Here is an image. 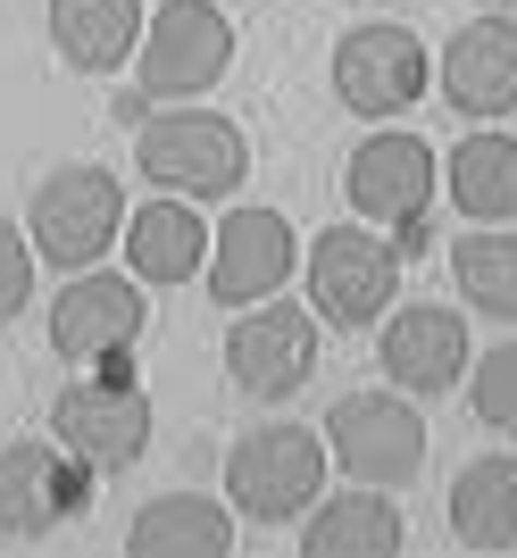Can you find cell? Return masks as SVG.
<instances>
[{
	"instance_id": "obj_1",
	"label": "cell",
	"mask_w": 517,
	"mask_h": 558,
	"mask_svg": "<svg viewBox=\"0 0 517 558\" xmlns=\"http://www.w3.org/2000/svg\"><path fill=\"white\" fill-rule=\"evenodd\" d=\"M134 167L159 192H176V201H226L251 175V142L217 109H159L134 134Z\"/></svg>"
},
{
	"instance_id": "obj_2",
	"label": "cell",
	"mask_w": 517,
	"mask_h": 558,
	"mask_svg": "<svg viewBox=\"0 0 517 558\" xmlns=\"http://www.w3.org/2000/svg\"><path fill=\"white\" fill-rule=\"evenodd\" d=\"M326 434H309L292 417L251 425L235 450H226V492L235 509L258 517V525H284V517H309V500L326 492Z\"/></svg>"
},
{
	"instance_id": "obj_3",
	"label": "cell",
	"mask_w": 517,
	"mask_h": 558,
	"mask_svg": "<svg viewBox=\"0 0 517 558\" xmlns=\"http://www.w3.org/2000/svg\"><path fill=\"white\" fill-rule=\"evenodd\" d=\"M125 233V184L109 167H50L34 209H25V242L43 267H93L109 258V242Z\"/></svg>"
},
{
	"instance_id": "obj_4",
	"label": "cell",
	"mask_w": 517,
	"mask_h": 558,
	"mask_svg": "<svg viewBox=\"0 0 517 558\" xmlns=\"http://www.w3.org/2000/svg\"><path fill=\"white\" fill-rule=\"evenodd\" d=\"M326 459L351 484L400 492L425 475V417L409 392H342L326 409Z\"/></svg>"
},
{
	"instance_id": "obj_5",
	"label": "cell",
	"mask_w": 517,
	"mask_h": 558,
	"mask_svg": "<svg viewBox=\"0 0 517 558\" xmlns=\"http://www.w3.org/2000/svg\"><path fill=\"white\" fill-rule=\"evenodd\" d=\"M235 68V25L217 0H159L134 43V84L142 100H201Z\"/></svg>"
},
{
	"instance_id": "obj_6",
	"label": "cell",
	"mask_w": 517,
	"mask_h": 558,
	"mask_svg": "<svg viewBox=\"0 0 517 558\" xmlns=\"http://www.w3.org/2000/svg\"><path fill=\"white\" fill-rule=\"evenodd\" d=\"M301 267H309V308L326 326H376L400 292V242H384L376 226H326Z\"/></svg>"
},
{
	"instance_id": "obj_7",
	"label": "cell",
	"mask_w": 517,
	"mask_h": 558,
	"mask_svg": "<svg viewBox=\"0 0 517 558\" xmlns=\"http://www.w3.org/2000/svg\"><path fill=\"white\" fill-rule=\"evenodd\" d=\"M50 434L93 475H125L151 450V392L134 375H118V359H109V375H84V384H68L50 400Z\"/></svg>"
},
{
	"instance_id": "obj_8",
	"label": "cell",
	"mask_w": 517,
	"mask_h": 558,
	"mask_svg": "<svg viewBox=\"0 0 517 558\" xmlns=\"http://www.w3.org/2000/svg\"><path fill=\"white\" fill-rule=\"evenodd\" d=\"M93 500V466L59 434L50 442H0V542H50Z\"/></svg>"
},
{
	"instance_id": "obj_9",
	"label": "cell",
	"mask_w": 517,
	"mask_h": 558,
	"mask_svg": "<svg viewBox=\"0 0 517 558\" xmlns=\"http://www.w3.org/2000/svg\"><path fill=\"white\" fill-rule=\"evenodd\" d=\"M425 84H434V59H425V43L409 34V25H351L342 43H334V100L351 117H400L418 109Z\"/></svg>"
},
{
	"instance_id": "obj_10",
	"label": "cell",
	"mask_w": 517,
	"mask_h": 558,
	"mask_svg": "<svg viewBox=\"0 0 517 558\" xmlns=\"http://www.w3.org/2000/svg\"><path fill=\"white\" fill-rule=\"evenodd\" d=\"M226 375H235L251 400H292L317 375V308H292V301H251L226 326Z\"/></svg>"
},
{
	"instance_id": "obj_11",
	"label": "cell",
	"mask_w": 517,
	"mask_h": 558,
	"mask_svg": "<svg viewBox=\"0 0 517 558\" xmlns=\"http://www.w3.org/2000/svg\"><path fill=\"white\" fill-rule=\"evenodd\" d=\"M434 150H425V134H400V125H384V134H368L351 150V167H342V192H351V209L368 217V226H393L400 242H418L425 233V201H434Z\"/></svg>"
},
{
	"instance_id": "obj_12",
	"label": "cell",
	"mask_w": 517,
	"mask_h": 558,
	"mask_svg": "<svg viewBox=\"0 0 517 558\" xmlns=\"http://www.w3.org/2000/svg\"><path fill=\"white\" fill-rule=\"evenodd\" d=\"M151 308H142V283L134 276H100V267H75L68 292L50 301V350L68 367H109L142 342Z\"/></svg>"
},
{
	"instance_id": "obj_13",
	"label": "cell",
	"mask_w": 517,
	"mask_h": 558,
	"mask_svg": "<svg viewBox=\"0 0 517 558\" xmlns=\"http://www.w3.org/2000/svg\"><path fill=\"white\" fill-rule=\"evenodd\" d=\"M292 267H301V242H292L284 209H235L226 226L209 233V267H201V283H209L217 308H251V301H267V292H284Z\"/></svg>"
},
{
	"instance_id": "obj_14",
	"label": "cell",
	"mask_w": 517,
	"mask_h": 558,
	"mask_svg": "<svg viewBox=\"0 0 517 558\" xmlns=\"http://www.w3.org/2000/svg\"><path fill=\"white\" fill-rule=\"evenodd\" d=\"M376 359H384V384L393 392H450L468 375V326L459 308L443 301H409V308H384V333H376Z\"/></svg>"
},
{
	"instance_id": "obj_15",
	"label": "cell",
	"mask_w": 517,
	"mask_h": 558,
	"mask_svg": "<svg viewBox=\"0 0 517 558\" xmlns=\"http://www.w3.org/2000/svg\"><path fill=\"white\" fill-rule=\"evenodd\" d=\"M443 100L459 117H509L517 109V25L468 17L443 43Z\"/></svg>"
},
{
	"instance_id": "obj_16",
	"label": "cell",
	"mask_w": 517,
	"mask_h": 558,
	"mask_svg": "<svg viewBox=\"0 0 517 558\" xmlns=\"http://www.w3.org/2000/svg\"><path fill=\"white\" fill-rule=\"evenodd\" d=\"M400 509L393 492L376 484H351L334 500H309V525H301V558H400Z\"/></svg>"
},
{
	"instance_id": "obj_17",
	"label": "cell",
	"mask_w": 517,
	"mask_h": 558,
	"mask_svg": "<svg viewBox=\"0 0 517 558\" xmlns=\"http://www.w3.org/2000/svg\"><path fill=\"white\" fill-rule=\"evenodd\" d=\"M125 267H134V283H192L201 267H209V226H201V209L192 201H151V209L125 217Z\"/></svg>"
},
{
	"instance_id": "obj_18",
	"label": "cell",
	"mask_w": 517,
	"mask_h": 558,
	"mask_svg": "<svg viewBox=\"0 0 517 558\" xmlns=\"http://www.w3.org/2000/svg\"><path fill=\"white\" fill-rule=\"evenodd\" d=\"M226 550H235V517L201 492H159L125 525V558H226Z\"/></svg>"
},
{
	"instance_id": "obj_19",
	"label": "cell",
	"mask_w": 517,
	"mask_h": 558,
	"mask_svg": "<svg viewBox=\"0 0 517 558\" xmlns=\"http://www.w3.org/2000/svg\"><path fill=\"white\" fill-rule=\"evenodd\" d=\"M142 43V0H50V50L75 75H118Z\"/></svg>"
},
{
	"instance_id": "obj_20",
	"label": "cell",
	"mask_w": 517,
	"mask_h": 558,
	"mask_svg": "<svg viewBox=\"0 0 517 558\" xmlns=\"http://www.w3.org/2000/svg\"><path fill=\"white\" fill-rule=\"evenodd\" d=\"M450 534L459 550H517V459H468L450 475Z\"/></svg>"
},
{
	"instance_id": "obj_21",
	"label": "cell",
	"mask_w": 517,
	"mask_h": 558,
	"mask_svg": "<svg viewBox=\"0 0 517 558\" xmlns=\"http://www.w3.org/2000/svg\"><path fill=\"white\" fill-rule=\"evenodd\" d=\"M443 184L468 226H509L517 217V142L509 134H468L443 159Z\"/></svg>"
},
{
	"instance_id": "obj_22",
	"label": "cell",
	"mask_w": 517,
	"mask_h": 558,
	"mask_svg": "<svg viewBox=\"0 0 517 558\" xmlns=\"http://www.w3.org/2000/svg\"><path fill=\"white\" fill-rule=\"evenodd\" d=\"M450 276H459V301L517 326V233L509 226H468L450 242Z\"/></svg>"
},
{
	"instance_id": "obj_23",
	"label": "cell",
	"mask_w": 517,
	"mask_h": 558,
	"mask_svg": "<svg viewBox=\"0 0 517 558\" xmlns=\"http://www.w3.org/2000/svg\"><path fill=\"white\" fill-rule=\"evenodd\" d=\"M468 409L493 434H517V342H501V350H484V359H468Z\"/></svg>"
},
{
	"instance_id": "obj_24",
	"label": "cell",
	"mask_w": 517,
	"mask_h": 558,
	"mask_svg": "<svg viewBox=\"0 0 517 558\" xmlns=\"http://www.w3.org/2000/svg\"><path fill=\"white\" fill-rule=\"evenodd\" d=\"M25 301H34V242L0 217V326H9Z\"/></svg>"
}]
</instances>
